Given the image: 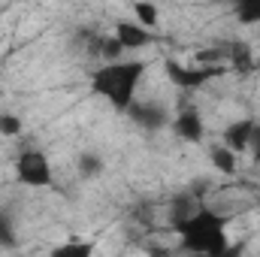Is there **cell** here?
<instances>
[{"label":"cell","mask_w":260,"mask_h":257,"mask_svg":"<svg viewBox=\"0 0 260 257\" xmlns=\"http://www.w3.org/2000/svg\"><path fill=\"white\" fill-rule=\"evenodd\" d=\"M173 230L179 236V248L197 257H218L230 248L227 239V218H221L218 212L200 206L188 218L173 221Z\"/></svg>","instance_id":"obj_1"},{"label":"cell","mask_w":260,"mask_h":257,"mask_svg":"<svg viewBox=\"0 0 260 257\" xmlns=\"http://www.w3.org/2000/svg\"><path fill=\"white\" fill-rule=\"evenodd\" d=\"M209 160H212V167H215L218 173H224V176H233L236 167H239V157H236L224 142H218V145L209 148Z\"/></svg>","instance_id":"obj_10"},{"label":"cell","mask_w":260,"mask_h":257,"mask_svg":"<svg viewBox=\"0 0 260 257\" xmlns=\"http://www.w3.org/2000/svg\"><path fill=\"white\" fill-rule=\"evenodd\" d=\"M127 115L133 118V124H139V127L145 130H160L167 124V112L160 109V106H154V103H133L127 109Z\"/></svg>","instance_id":"obj_8"},{"label":"cell","mask_w":260,"mask_h":257,"mask_svg":"<svg viewBox=\"0 0 260 257\" xmlns=\"http://www.w3.org/2000/svg\"><path fill=\"white\" fill-rule=\"evenodd\" d=\"M100 55H103L106 64H115V61H121L124 49H121V43L115 37H106V40H100Z\"/></svg>","instance_id":"obj_16"},{"label":"cell","mask_w":260,"mask_h":257,"mask_svg":"<svg viewBox=\"0 0 260 257\" xmlns=\"http://www.w3.org/2000/svg\"><path fill=\"white\" fill-rule=\"evenodd\" d=\"M133 15H136V24L145 27V30L157 27V21H160V9H157L154 3H145V0L133 3Z\"/></svg>","instance_id":"obj_11"},{"label":"cell","mask_w":260,"mask_h":257,"mask_svg":"<svg viewBox=\"0 0 260 257\" xmlns=\"http://www.w3.org/2000/svg\"><path fill=\"white\" fill-rule=\"evenodd\" d=\"M218 257H245V245H242V242H230V248Z\"/></svg>","instance_id":"obj_19"},{"label":"cell","mask_w":260,"mask_h":257,"mask_svg":"<svg viewBox=\"0 0 260 257\" xmlns=\"http://www.w3.org/2000/svg\"><path fill=\"white\" fill-rule=\"evenodd\" d=\"M79 173H82L85 179H97V176L103 173V160H100L97 154H91V151H85V154L79 157Z\"/></svg>","instance_id":"obj_13"},{"label":"cell","mask_w":260,"mask_h":257,"mask_svg":"<svg viewBox=\"0 0 260 257\" xmlns=\"http://www.w3.org/2000/svg\"><path fill=\"white\" fill-rule=\"evenodd\" d=\"M15 245V227L9 224L6 215H0V248H12Z\"/></svg>","instance_id":"obj_17"},{"label":"cell","mask_w":260,"mask_h":257,"mask_svg":"<svg viewBox=\"0 0 260 257\" xmlns=\"http://www.w3.org/2000/svg\"><path fill=\"white\" fill-rule=\"evenodd\" d=\"M251 157H254V164L260 167V124H257V130H254V136H251Z\"/></svg>","instance_id":"obj_18"},{"label":"cell","mask_w":260,"mask_h":257,"mask_svg":"<svg viewBox=\"0 0 260 257\" xmlns=\"http://www.w3.org/2000/svg\"><path fill=\"white\" fill-rule=\"evenodd\" d=\"M124 52H133V49H145L148 43H154V30H145L139 27L136 21H118L115 24V34H112Z\"/></svg>","instance_id":"obj_6"},{"label":"cell","mask_w":260,"mask_h":257,"mask_svg":"<svg viewBox=\"0 0 260 257\" xmlns=\"http://www.w3.org/2000/svg\"><path fill=\"white\" fill-rule=\"evenodd\" d=\"M173 130H176V136L185 139V142H203V136H206L203 118H200L197 109H185V112H179V115L173 118Z\"/></svg>","instance_id":"obj_7"},{"label":"cell","mask_w":260,"mask_h":257,"mask_svg":"<svg viewBox=\"0 0 260 257\" xmlns=\"http://www.w3.org/2000/svg\"><path fill=\"white\" fill-rule=\"evenodd\" d=\"M145 61H115V64H103L94 76H91V91L97 97H103L112 109L127 112L136 103V91L145 79Z\"/></svg>","instance_id":"obj_2"},{"label":"cell","mask_w":260,"mask_h":257,"mask_svg":"<svg viewBox=\"0 0 260 257\" xmlns=\"http://www.w3.org/2000/svg\"><path fill=\"white\" fill-rule=\"evenodd\" d=\"M227 61L236 67L239 73H248V70L254 67V61H251V52H248L245 46H233V49L227 52Z\"/></svg>","instance_id":"obj_14"},{"label":"cell","mask_w":260,"mask_h":257,"mask_svg":"<svg viewBox=\"0 0 260 257\" xmlns=\"http://www.w3.org/2000/svg\"><path fill=\"white\" fill-rule=\"evenodd\" d=\"M148 257H176V254H170L167 248H157L154 245V248H148Z\"/></svg>","instance_id":"obj_20"},{"label":"cell","mask_w":260,"mask_h":257,"mask_svg":"<svg viewBox=\"0 0 260 257\" xmlns=\"http://www.w3.org/2000/svg\"><path fill=\"white\" fill-rule=\"evenodd\" d=\"M164 70H167V79L176 88H182V91H197V88L209 85L212 79H218L224 73V67H206V64L185 67V64H179V61H167Z\"/></svg>","instance_id":"obj_4"},{"label":"cell","mask_w":260,"mask_h":257,"mask_svg":"<svg viewBox=\"0 0 260 257\" xmlns=\"http://www.w3.org/2000/svg\"><path fill=\"white\" fill-rule=\"evenodd\" d=\"M15 179L24 188H52L55 170H52V160L46 157V151L43 148H24L15 157Z\"/></svg>","instance_id":"obj_3"},{"label":"cell","mask_w":260,"mask_h":257,"mask_svg":"<svg viewBox=\"0 0 260 257\" xmlns=\"http://www.w3.org/2000/svg\"><path fill=\"white\" fill-rule=\"evenodd\" d=\"M21 130H24V121H21L18 115H12V112H0V133H3V136L15 139V136H21Z\"/></svg>","instance_id":"obj_15"},{"label":"cell","mask_w":260,"mask_h":257,"mask_svg":"<svg viewBox=\"0 0 260 257\" xmlns=\"http://www.w3.org/2000/svg\"><path fill=\"white\" fill-rule=\"evenodd\" d=\"M97 251V242L88 239V236H67L64 242H58L49 257H94Z\"/></svg>","instance_id":"obj_9"},{"label":"cell","mask_w":260,"mask_h":257,"mask_svg":"<svg viewBox=\"0 0 260 257\" xmlns=\"http://www.w3.org/2000/svg\"><path fill=\"white\" fill-rule=\"evenodd\" d=\"M254 130H257V121H251V118H239V121L227 124V130H224V145H227L236 157H239V154H248Z\"/></svg>","instance_id":"obj_5"},{"label":"cell","mask_w":260,"mask_h":257,"mask_svg":"<svg viewBox=\"0 0 260 257\" xmlns=\"http://www.w3.org/2000/svg\"><path fill=\"white\" fill-rule=\"evenodd\" d=\"M233 15L239 24H260V0H239L233 6Z\"/></svg>","instance_id":"obj_12"}]
</instances>
